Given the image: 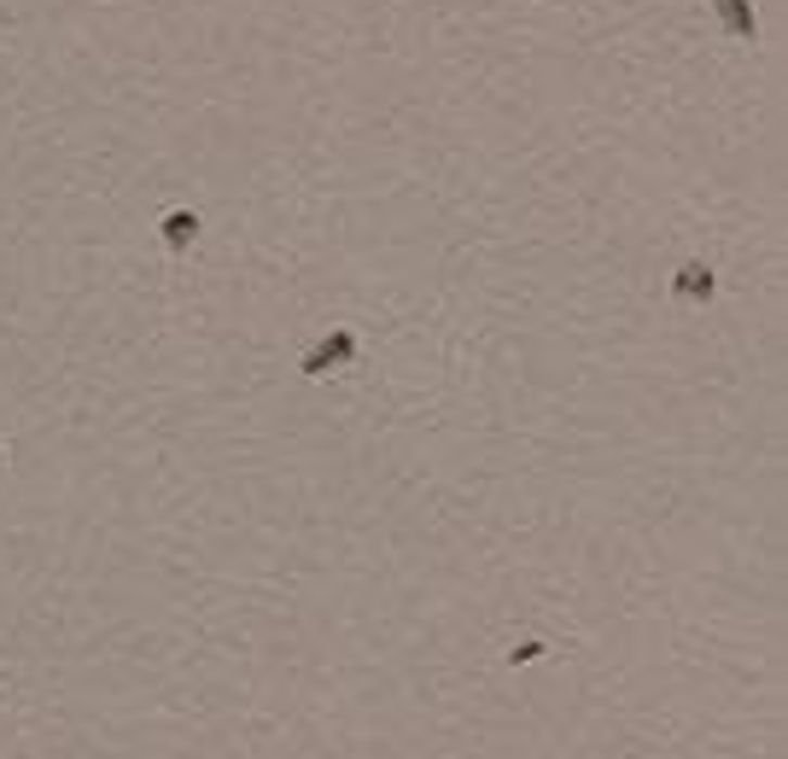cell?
<instances>
[{
	"mask_svg": "<svg viewBox=\"0 0 788 759\" xmlns=\"http://www.w3.org/2000/svg\"><path fill=\"white\" fill-rule=\"evenodd\" d=\"M345 363H357V333L339 328V333H328L310 356H304V375L321 380V375H333V368H345Z\"/></svg>",
	"mask_w": 788,
	"mask_h": 759,
	"instance_id": "1",
	"label": "cell"
},
{
	"mask_svg": "<svg viewBox=\"0 0 788 759\" xmlns=\"http://www.w3.org/2000/svg\"><path fill=\"white\" fill-rule=\"evenodd\" d=\"M719 292V281H713V269L707 263H684V269L672 275V299L677 304H707Z\"/></svg>",
	"mask_w": 788,
	"mask_h": 759,
	"instance_id": "2",
	"label": "cell"
},
{
	"mask_svg": "<svg viewBox=\"0 0 788 759\" xmlns=\"http://www.w3.org/2000/svg\"><path fill=\"white\" fill-rule=\"evenodd\" d=\"M707 7L724 18V29H730L736 41H753L760 36V18H753V0H707Z\"/></svg>",
	"mask_w": 788,
	"mask_h": 759,
	"instance_id": "3",
	"label": "cell"
},
{
	"mask_svg": "<svg viewBox=\"0 0 788 759\" xmlns=\"http://www.w3.org/2000/svg\"><path fill=\"white\" fill-rule=\"evenodd\" d=\"M158 235H164V245H169V252L181 257V252H188V245L199 240V216H193V211H169L164 223H158Z\"/></svg>",
	"mask_w": 788,
	"mask_h": 759,
	"instance_id": "4",
	"label": "cell"
},
{
	"mask_svg": "<svg viewBox=\"0 0 788 759\" xmlns=\"http://www.w3.org/2000/svg\"><path fill=\"white\" fill-rule=\"evenodd\" d=\"M537 655H544V643H520V648H514V655H508V660L520 666V660H537Z\"/></svg>",
	"mask_w": 788,
	"mask_h": 759,
	"instance_id": "5",
	"label": "cell"
},
{
	"mask_svg": "<svg viewBox=\"0 0 788 759\" xmlns=\"http://www.w3.org/2000/svg\"><path fill=\"white\" fill-rule=\"evenodd\" d=\"M0 461H7V456H0Z\"/></svg>",
	"mask_w": 788,
	"mask_h": 759,
	"instance_id": "6",
	"label": "cell"
}]
</instances>
